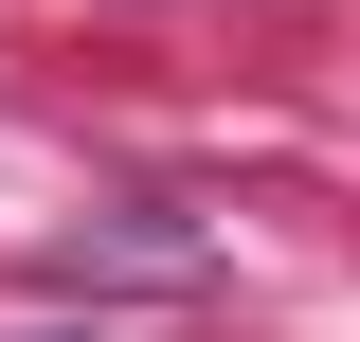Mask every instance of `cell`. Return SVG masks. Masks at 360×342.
I'll use <instances>...</instances> for the list:
<instances>
[]
</instances>
